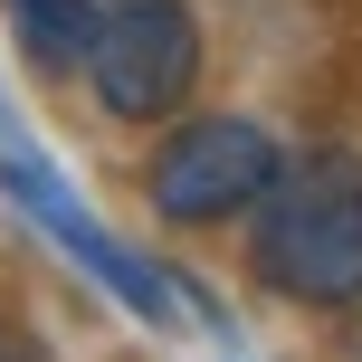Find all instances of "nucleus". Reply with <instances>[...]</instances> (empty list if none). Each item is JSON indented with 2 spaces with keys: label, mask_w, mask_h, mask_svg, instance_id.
Here are the masks:
<instances>
[{
  "label": "nucleus",
  "mask_w": 362,
  "mask_h": 362,
  "mask_svg": "<svg viewBox=\"0 0 362 362\" xmlns=\"http://www.w3.org/2000/svg\"><path fill=\"white\" fill-rule=\"evenodd\" d=\"M0 362H29V344H19V334H10V325H0Z\"/></svg>",
  "instance_id": "obj_6"
},
{
  "label": "nucleus",
  "mask_w": 362,
  "mask_h": 362,
  "mask_svg": "<svg viewBox=\"0 0 362 362\" xmlns=\"http://www.w3.org/2000/svg\"><path fill=\"white\" fill-rule=\"evenodd\" d=\"M10 10V38L38 76H76L95 48V0H0Z\"/></svg>",
  "instance_id": "obj_5"
},
{
  "label": "nucleus",
  "mask_w": 362,
  "mask_h": 362,
  "mask_svg": "<svg viewBox=\"0 0 362 362\" xmlns=\"http://www.w3.org/2000/svg\"><path fill=\"white\" fill-rule=\"evenodd\" d=\"M276 172H286L276 134L257 124V115L219 105V115H181L163 144H153L144 200H153V219H172V229H219V219H248Z\"/></svg>",
  "instance_id": "obj_2"
},
{
  "label": "nucleus",
  "mask_w": 362,
  "mask_h": 362,
  "mask_svg": "<svg viewBox=\"0 0 362 362\" xmlns=\"http://www.w3.org/2000/svg\"><path fill=\"white\" fill-rule=\"evenodd\" d=\"M0 181H10V191L29 200V219H38V229H57V248H76V257H86V267H95V276H105V286L134 305V315H153V325L172 315V296H163V267H144L134 248H115V238H105V229H95V219L67 200V181H57V172H38L19 144H0Z\"/></svg>",
  "instance_id": "obj_4"
},
{
  "label": "nucleus",
  "mask_w": 362,
  "mask_h": 362,
  "mask_svg": "<svg viewBox=\"0 0 362 362\" xmlns=\"http://www.w3.org/2000/svg\"><path fill=\"white\" fill-rule=\"evenodd\" d=\"M115 124H172L200 86V19L191 0H95V48L76 67Z\"/></svg>",
  "instance_id": "obj_3"
},
{
  "label": "nucleus",
  "mask_w": 362,
  "mask_h": 362,
  "mask_svg": "<svg viewBox=\"0 0 362 362\" xmlns=\"http://www.w3.org/2000/svg\"><path fill=\"white\" fill-rule=\"evenodd\" d=\"M248 267L286 305H315V315L362 305V153L344 144L286 153V172L248 210Z\"/></svg>",
  "instance_id": "obj_1"
}]
</instances>
